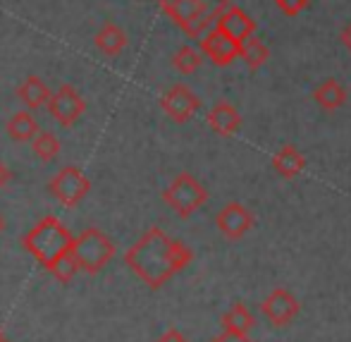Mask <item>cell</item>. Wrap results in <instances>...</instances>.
Here are the masks:
<instances>
[{
	"label": "cell",
	"mask_w": 351,
	"mask_h": 342,
	"mask_svg": "<svg viewBox=\"0 0 351 342\" xmlns=\"http://www.w3.org/2000/svg\"><path fill=\"white\" fill-rule=\"evenodd\" d=\"M194 259V251L180 240L167 237L160 227H151L125 254V264L151 290H160L175 273L184 271Z\"/></svg>",
	"instance_id": "obj_1"
},
{
	"label": "cell",
	"mask_w": 351,
	"mask_h": 342,
	"mask_svg": "<svg viewBox=\"0 0 351 342\" xmlns=\"http://www.w3.org/2000/svg\"><path fill=\"white\" fill-rule=\"evenodd\" d=\"M72 240V232L56 216H46L22 237V247L48 271L58 259L70 254Z\"/></svg>",
	"instance_id": "obj_2"
},
{
	"label": "cell",
	"mask_w": 351,
	"mask_h": 342,
	"mask_svg": "<svg viewBox=\"0 0 351 342\" xmlns=\"http://www.w3.org/2000/svg\"><path fill=\"white\" fill-rule=\"evenodd\" d=\"M230 0H160V10L191 38H201L215 24Z\"/></svg>",
	"instance_id": "obj_3"
},
{
	"label": "cell",
	"mask_w": 351,
	"mask_h": 342,
	"mask_svg": "<svg viewBox=\"0 0 351 342\" xmlns=\"http://www.w3.org/2000/svg\"><path fill=\"white\" fill-rule=\"evenodd\" d=\"M70 256L74 259L79 271L84 273H98L108 266V261L115 256V244L110 237L98 227H86L79 237L72 240Z\"/></svg>",
	"instance_id": "obj_4"
},
{
	"label": "cell",
	"mask_w": 351,
	"mask_h": 342,
	"mask_svg": "<svg viewBox=\"0 0 351 342\" xmlns=\"http://www.w3.org/2000/svg\"><path fill=\"white\" fill-rule=\"evenodd\" d=\"M162 201L182 218H189L194 211H199L201 206L208 201V192L206 187L196 180L189 172H180L175 180L170 182L165 192H162Z\"/></svg>",
	"instance_id": "obj_5"
},
{
	"label": "cell",
	"mask_w": 351,
	"mask_h": 342,
	"mask_svg": "<svg viewBox=\"0 0 351 342\" xmlns=\"http://www.w3.org/2000/svg\"><path fill=\"white\" fill-rule=\"evenodd\" d=\"M48 192L53 194V199L60 201L65 208H74L88 196L91 182H88V177L77 166H65L48 182Z\"/></svg>",
	"instance_id": "obj_6"
},
{
	"label": "cell",
	"mask_w": 351,
	"mask_h": 342,
	"mask_svg": "<svg viewBox=\"0 0 351 342\" xmlns=\"http://www.w3.org/2000/svg\"><path fill=\"white\" fill-rule=\"evenodd\" d=\"M48 113L60 127H72L79 122V117L86 113V101L84 96L72 87V84H62L58 91H51L48 98Z\"/></svg>",
	"instance_id": "obj_7"
},
{
	"label": "cell",
	"mask_w": 351,
	"mask_h": 342,
	"mask_svg": "<svg viewBox=\"0 0 351 342\" xmlns=\"http://www.w3.org/2000/svg\"><path fill=\"white\" fill-rule=\"evenodd\" d=\"M160 108L172 122L184 125L196 115V111L201 108V98L191 91L186 84H172L165 93L160 96Z\"/></svg>",
	"instance_id": "obj_8"
},
{
	"label": "cell",
	"mask_w": 351,
	"mask_h": 342,
	"mask_svg": "<svg viewBox=\"0 0 351 342\" xmlns=\"http://www.w3.org/2000/svg\"><path fill=\"white\" fill-rule=\"evenodd\" d=\"M239 46L241 43H237L234 38H230L225 32H220V29H208V32L201 36V53H204L206 58H210L213 65L217 67H227L232 65V62L239 58Z\"/></svg>",
	"instance_id": "obj_9"
},
{
	"label": "cell",
	"mask_w": 351,
	"mask_h": 342,
	"mask_svg": "<svg viewBox=\"0 0 351 342\" xmlns=\"http://www.w3.org/2000/svg\"><path fill=\"white\" fill-rule=\"evenodd\" d=\"M299 309H301L299 299H296L287 287H275L263 301L265 319H268L273 326H278V328L291 323V321L296 319V314H299Z\"/></svg>",
	"instance_id": "obj_10"
},
{
	"label": "cell",
	"mask_w": 351,
	"mask_h": 342,
	"mask_svg": "<svg viewBox=\"0 0 351 342\" xmlns=\"http://www.w3.org/2000/svg\"><path fill=\"white\" fill-rule=\"evenodd\" d=\"M215 223H217V230H220L227 240L237 242L254 227V216H251V211L244 204L230 201V204L222 206V211L217 213Z\"/></svg>",
	"instance_id": "obj_11"
},
{
	"label": "cell",
	"mask_w": 351,
	"mask_h": 342,
	"mask_svg": "<svg viewBox=\"0 0 351 342\" xmlns=\"http://www.w3.org/2000/svg\"><path fill=\"white\" fill-rule=\"evenodd\" d=\"M215 29L225 32L227 36L234 38L237 43H241V41H246L249 36H254L256 22L241 8H237V5H230V8H227L225 12L217 14Z\"/></svg>",
	"instance_id": "obj_12"
},
{
	"label": "cell",
	"mask_w": 351,
	"mask_h": 342,
	"mask_svg": "<svg viewBox=\"0 0 351 342\" xmlns=\"http://www.w3.org/2000/svg\"><path fill=\"white\" fill-rule=\"evenodd\" d=\"M208 127L215 135H220V137H232V135H237L239 132V127H241V115H239V111H237L232 103H227V101H220V103H215V106L208 111Z\"/></svg>",
	"instance_id": "obj_13"
},
{
	"label": "cell",
	"mask_w": 351,
	"mask_h": 342,
	"mask_svg": "<svg viewBox=\"0 0 351 342\" xmlns=\"http://www.w3.org/2000/svg\"><path fill=\"white\" fill-rule=\"evenodd\" d=\"M273 168H275V172H278L280 177L291 180V177H296V175H301V172H304L306 158L296 146L285 144V146H282L280 151L273 156Z\"/></svg>",
	"instance_id": "obj_14"
},
{
	"label": "cell",
	"mask_w": 351,
	"mask_h": 342,
	"mask_svg": "<svg viewBox=\"0 0 351 342\" xmlns=\"http://www.w3.org/2000/svg\"><path fill=\"white\" fill-rule=\"evenodd\" d=\"M17 98L29 108V111H38L48 103L51 98V89L46 87V82H41V77L29 74L22 84L17 87Z\"/></svg>",
	"instance_id": "obj_15"
},
{
	"label": "cell",
	"mask_w": 351,
	"mask_h": 342,
	"mask_svg": "<svg viewBox=\"0 0 351 342\" xmlns=\"http://www.w3.org/2000/svg\"><path fill=\"white\" fill-rule=\"evenodd\" d=\"M93 43H96L98 51L112 58V56H117V53L125 51V46H127V34H125V29L117 27V24L106 22L101 29H98L96 36H93Z\"/></svg>",
	"instance_id": "obj_16"
},
{
	"label": "cell",
	"mask_w": 351,
	"mask_h": 342,
	"mask_svg": "<svg viewBox=\"0 0 351 342\" xmlns=\"http://www.w3.org/2000/svg\"><path fill=\"white\" fill-rule=\"evenodd\" d=\"M315 103H318L323 111H337L347 103V89L337 82V79H325L313 93Z\"/></svg>",
	"instance_id": "obj_17"
},
{
	"label": "cell",
	"mask_w": 351,
	"mask_h": 342,
	"mask_svg": "<svg viewBox=\"0 0 351 342\" xmlns=\"http://www.w3.org/2000/svg\"><path fill=\"white\" fill-rule=\"evenodd\" d=\"M5 130H8V135L12 141L24 144V141H32V139L38 135V122L34 120V115L29 111H19L10 117Z\"/></svg>",
	"instance_id": "obj_18"
},
{
	"label": "cell",
	"mask_w": 351,
	"mask_h": 342,
	"mask_svg": "<svg viewBox=\"0 0 351 342\" xmlns=\"http://www.w3.org/2000/svg\"><path fill=\"white\" fill-rule=\"evenodd\" d=\"M222 328H225V333L249 335V330L254 328V316L244 304H234L222 316Z\"/></svg>",
	"instance_id": "obj_19"
},
{
	"label": "cell",
	"mask_w": 351,
	"mask_h": 342,
	"mask_svg": "<svg viewBox=\"0 0 351 342\" xmlns=\"http://www.w3.org/2000/svg\"><path fill=\"white\" fill-rule=\"evenodd\" d=\"M239 58L246 62V67H249V69H258V67H263L265 62H268L270 51H268V46H265V43L261 41V38L249 36L246 41H241Z\"/></svg>",
	"instance_id": "obj_20"
},
{
	"label": "cell",
	"mask_w": 351,
	"mask_h": 342,
	"mask_svg": "<svg viewBox=\"0 0 351 342\" xmlns=\"http://www.w3.org/2000/svg\"><path fill=\"white\" fill-rule=\"evenodd\" d=\"M32 151L41 163H51L60 153V139L53 135V132H38L32 139Z\"/></svg>",
	"instance_id": "obj_21"
},
{
	"label": "cell",
	"mask_w": 351,
	"mask_h": 342,
	"mask_svg": "<svg viewBox=\"0 0 351 342\" xmlns=\"http://www.w3.org/2000/svg\"><path fill=\"white\" fill-rule=\"evenodd\" d=\"M201 62H204V53L196 51V48H191V46H182L180 51L172 56V65H175L177 72H182V74L196 72V69L201 67Z\"/></svg>",
	"instance_id": "obj_22"
},
{
	"label": "cell",
	"mask_w": 351,
	"mask_h": 342,
	"mask_svg": "<svg viewBox=\"0 0 351 342\" xmlns=\"http://www.w3.org/2000/svg\"><path fill=\"white\" fill-rule=\"evenodd\" d=\"M48 271H51L53 277H56L58 282H65V285H67V282L72 280L74 273H77L79 269H77V264H74L72 256H70V254H65V256H62V259H58L56 264H53Z\"/></svg>",
	"instance_id": "obj_23"
},
{
	"label": "cell",
	"mask_w": 351,
	"mask_h": 342,
	"mask_svg": "<svg viewBox=\"0 0 351 342\" xmlns=\"http://www.w3.org/2000/svg\"><path fill=\"white\" fill-rule=\"evenodd\" d=\"M311 0H275V5L280 8V12H285L287 17H296L308 8Z\"/></svg>",
	"instance_id": "obj_24"
},
{
	"label": "cell",
	"mask_w": 351,
	"mask_h": 342,
	"mask_svg": "<svg viewBox=\"0 0 351 342\" xmlns=\"http://www.w3.org/2000/svg\"><path fill=\"white\" fill-rule=\"evenodd\" d=\"M158 342H186V338L177 328H170V330H165V333L160 335V340H158Z\"/></svg>",
	"instance_id": "obj_25"
},
{
	"label": "cell",
	"mask_w": 351,
	"mask_h": 342,
	"mask_svg": "<svg viewBox=\"0 0 351 342\" xmlns=\"http://www.w3.org/2000/svg\"><path fill=\"white\" fill-rule=\"evenodd\" d=\"M210 342H254V340H249L246 335H234V333H222V335H217L215 340H210Z\"/></svg>",
	"instance_id": "obj_26"
},
{
	"label": "cell",
	"mask_w": 351,
	"mask_h": 342,
	"mask_svg": "<svg viewBox=\"0 0 351 342\" xmlns=\"http://www.w3.org/2000/svg\"><path fill=\"white\" fill-rule=\"evenodd\" d=\"M10 180H12V172H10V168L5 163H0V190L5 185H10Z\"/></svg>",
	"instance_id": "obj_27"
},
{
	"label": "cell",
	"mask_w": 351,
	"mask_h": 342,
	"mask_svg": "<svg viewBox=\"0 0 351 342\" xmlns=\"http://www.w3.org/2000/svg\"><path fill=\"white\" fill-rule=\"evenodd\" d=\"M339 38H342L344 48H347V51H351V22H347V27L342 29V34H339Z\"/></svg>",
	"instance_id": "obj_28"
},
{
	"label": "cell",
	"mask_w": 351,
	"mask_h": 342,
	"mask_svg": "<svg viewBox=\"0 0 351 342\" xmlns=\"http://www.w3.org/2000/svg\"><path fill=\"white\" fill-rule=\"evenodd\" d=\"M3 230H5V218L0 216V232H3Z\"/></svg>",
	"instance_id": "obj_29"
},
{
	"label": "cell",
	"mask_w": 351,
	"mask_h": 342,
	"mask_svg": "<svg viewBox=\"0 0 351 342\" xmlns=\"http://www.w3.org/2000/svg\"><path fill=\"white\" fill-rule=\"evenodd\" d=\"M0 340H3V330H0Z\"/></svg>",
	"instance_id": "obj_30"
}]
</instances>
